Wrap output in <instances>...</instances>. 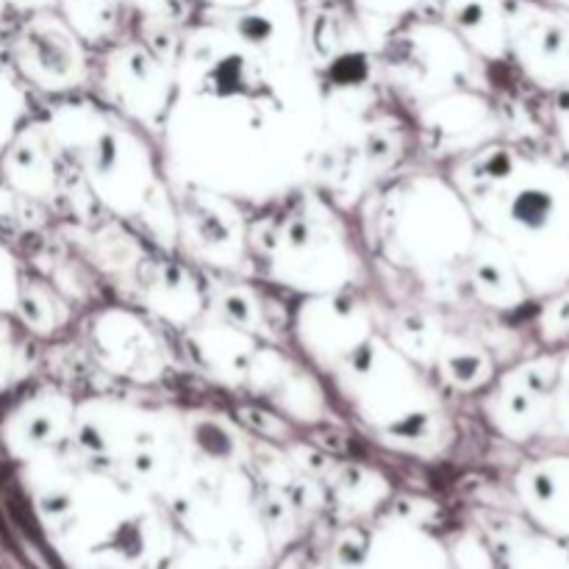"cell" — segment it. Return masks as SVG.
Returning <instances> with one entry per match:
<instances>
[{
  "label": "cell",
  "instance_id": "cell-1",
  "mask_svg": "<svg viewBox=\"0 0 569 569\" xmlns=\"http://www.w3.org/2000/svg\"><path fill=\"white\" fill-rule=\"evenodd\" d=\"M172 72L161 131L170 181L272 206L315 176L328 120L300 0L200 11Z\"/></svg>",
  "mask_w": 569,
  "mask_h": 569
},
{
  "label": "cell",
  "instance_id": "cell-2",
  "mask_svg": "<svg viewBox=\"0 0 569 569\" xmlns=\"http://www.w3.org/2000/svg\"><path fill=\"white\" fill-rule=\"evenodd\" d=\"M48 122L89 194L114 217H139L156 239L176 244L170 183L156 170L148 133L98 103L61 106Z\"/></svg>",
  "mask_w": 569,
  "mask_h": 569
},
{
  "label": "cell",
  "instance_id": "cell-3",
  "mask_svg": "<svg viewBox=\"0 0 569 569\" xmlns=\"http://www.w3.org/2000/svg\"><path fill=\"white\" fill-rule=\"evenodd\" d=\"M267 209L270 217L248 222V250L272 283L328 295L345 292L359 278L361 259L331 198L300 187Z\"/></svg>",
  "mask_w": 569,
  "mask_h": 569
},
{
  "label": "cell",
  "instance_id": "cell-4",
  "mask_svg": "<svg viewBox=\"0 0 569 569\" xmlns=\"http://www.w3.org/2000/svg\"><path fill=\"white\" fill-rule=\"evenodd\" d=\"M370 237L389 264L433 281L465 267L478 233L450 178L411 176L378 192Z\"/></svg>",
  "mask_w": 569,
  "mask_h": 569
},
{
  "label": "cell",
  "instance_id": "cell-5",
  "mask_svg": "<svg viewBox=\"0 0 569 569\" xmlns=\"http://www.w3.org/2000/svg\"><path fill=\"white\" fill-rule=\"evenodd\" d=\"M328 376L381 442L428 450L442 437V415L422 381V367L406 359L387 337L372 333Z\"/></svg>",
  "mask_w": 569,
  "mask_h": 569
},
{
  "label": "cell",
  "instance_id": "cell-6",
  "mask_svg": "<svg viewBox=\"0 0 569 569\" xmlns=\"http://www.w3.org/2000/svg\"><path fill=\"white\" fill-rule=\"evenodd\" d=\"M383 81L411 100L439 98L467 89L476 53L439 20L437 14L417 17L383 42L378 50Z\"/></svg>",
  "mask_w": 569,
  "mask_h": 569
},
{
  "label": "cell",
  "instance_id": "cell-7",
  "mask_svg": "<svg viewBox=\"0 0 569 569\" xmlns=\"http://www.w3.org/2000/svg\"><path fill=\"white\" fill-rule=\"evenodd\" d=\"M100 98L106 109L120 114L142 133L161 137L176 92V72L142 39L111 42L98 67Z\"/></svg>",
  "mask_w": 569,
  "mask_h": 569
},
{
  "label": "cell",
  "instance_id": "cell-8",
  "mask_svg": "<svg viewBox=\"0 0 569 569\" xmlns=\"http://www.w3.org/2000/svg\"><path fill=\"white\" fill-rule=\"evenodd\" d=\"M14 76L48 94H67L89 81V56L83 39L56 9L22 17L9 42Z\"/></svg>",
  "mask_w": 569,
  "mask_h": 569
},
{
  "label": "cell",
  "instance_id": "cell-9",
  "mask_svg": "<svg viewBox=\"0 0 569 569\" xmlns=\"http://www.w3.org/2000/svg\"><path fill=\"white\" fill-rule=\"evenodd\" d=\"M170 194L176 242H181L194 261L217 270H239L248 264V222L242 206L192 183L172 181Z\"/></svg>",
  "mask_w": 569,
  "mask_h": 569
},
{
  "label": "cell",
  "instance_id": "cell-10",
  "mask_svg": "<svg viewBox=\"0 0 569 569\" xmlns=\"http://www.w3.org/2000/svg\"><path fill=\"white\" fill-rule=\"evenodd\" d=\"M292 331L303 356L322 372H331L345 356L376 333L367 306L348 292L309 295L292 315Z\"/></svg>",
  "mask_w": 569,
  "mask_h": 569
},
{
  "label": "cell",
  "instance_id": "cell-11",
  "mask_svg": "<svg viewBox=\"0 0 569 569\" xmlns=\"http://www.w3.org/2000/svg\"><path fill=\"white\" fill-rule=\"evenodd\" d=\"M492 126V109L481 94L472 92V87L422 100L415 111V131L422 148L448 161L489 144Z\"/></svg>",
  "mask_w": 569,
  "mask_h": 569
},
{
  "label": "cell",
  "instance_id": "cell-12",
  "mask_svg": "<svg viewBox=\"0 0 569 569\" xmlns=\"http://www.w3.org/2000/svg\"><path fill=\"white\" fill-rule=\"evenodd\" d=\"M89 345L94 359L111 376L137 383H153L164 378L167 353L159 333L133 311H100L89 326Z\"/></svg>",
  "mask_w": 569,
  "mask_h": 569
},
{
  "label": "cell",
  "instance_id": "cell-13",
  "mask_svg": "<svg viewBox=\"0 0 569 569\" xmlns=\"http://www.w3.org/2000/svg\"><path fill=\"white\" fill-rule=\"evenodd\" d=\"M64 161L67 156L50 122H26L0 156V176L14 194L50 200L61 189Z\"/></svg>",
  "mask_w": 569,
  "mask_h": 569
},
{
  "label": "cell",
  "instance_id": "cell-14",
  "mask_svg": "<svg viewBox=\"0 0 569 569\" xmlns=\"http://www.w3.org/2000/svg\"><path fill=\"white\" fill-rule=\"evenodd\" d=\"M76 411L61 395H33L22 400L3 422V445L20 459L44 453L64 442L72 431Z\"/></svg>",
  "mask_w": 569,
  "mask_h": 569
},
{
  "label": "cell",
  "instance_id": "cell-15",
  "mask_svg": "<svg viewBox=\"0 0 569 569\" xmlns=\"http://www.w3.org/2000/svg\"><path fill=\"white\" fill-rule=\"evenodd\" d=\"M433 11L476 59L500 61L509 53L503 0H433Z\"/></svg>",
  "mask_w": 569,
  "mask_h": 569
},
{
  "label": "cell",
  "instance_id": "cell-16",
  "mask_svg": "<svg viewBox=\"0 0 569 569\" xmlns=\"http://www.w3.org/2000/svg\"><path fill=\"white\" fill-rule=\"evenodd\" d=\"M144 303L170 326L189 328L206 311V289L181 261H156L144 276Z\"/></svg>",
  "mask_w": 569,
  "mask_h": 569
},
{
  "label": "cell",
  "instance_id": "cell-17",
  "mask_svg": "<svg viewBox=\"0 0 569 569\" xmlns=\"http://www.w3.org/2000/svg\"><path fill=\"white\" fill-rule=\"evenodd\" d=\"M189 345H192L194 359L200 361L206 372H211L220 381L244 383L250 361H253V353L261 342L250 333L211 317V320H198L189 326Z\"/></svg>",
  "mask_w": 569,
  "mask_h": 569
},
{
  "label": "cell",
  "instance_id": "cell-18",
  "mask_svg": "<svg viewBox=\"0 0 569 569\" xmlns=\"http://www.w3.org/2000/svg\"><path fill=\"white\" fill-rule=\"evenodd\" d=\"M509 253L506 248H500L492 237H478L476 244H472L470 256L465 261V276L467 287L489 306H498V309H506L511 300L517 298V278L515 267L509 264Z\"/></svg>",
  "mask_w": 569,
  "mask_h": 569
},
{
  "label": "cell",
  "instance_id": "cell-19",
  "mask_svg": "<svg viewBox=\"0 0 569 569\" xmlns=\"http://www.w3.org/2000/svg\"><path fill=\"white\" fill-rule=\"evenodd\" d=\"M431 370H437L445 387H453L459 392H476L492 378V365H489L483 348L467 342V339L448 337V333L439 342Z\"/></svg>",
  "mask_w": 569,
  "mask_h": 569
},
{
  "label": "cell",
  "instance_id": "cell-20",
  "mask_svg": "<svg viewBox=\"0 0 569 569\" xmlns=\"http://www.w3.org/2000/svg\"><path fill=\"white\" fill-rule=\"evenodd\" d=\"M350 14L356 17L359 28L365 31L367 42L376 50L383 48L395 31L417 17L437 14L433 0H348Z\"/></svg>",
  "mask_w": 569,
  "mask_h": 569
},
{
  "label": "cell",
  "instance_id": "cell-21",
  "mask_svg": "<svg viewBox=\"0 0 569 569\" xmlns=\"http://www.w3.org/2000/svg\"><path fill=\"white\" fill-rule=\"evenodd\" d=\"M126 9H131L128 0H59L56 3V11L83 39L87 48L117 42Z\"/></svg>",
  "mask_w": 569,
  "mask_h": 569
},
{
  "label": "cell",
  "instance_id": "cell-22",
  "mask_svg": "<svg viewBox=\"0 0 569 569\" xmlns=\"http://www.w3.org/2000/svg\"><path fill=\"white\" fill-rule=\"evenodd\" d=\"M14 317L22 322V328H28L37 337H53L70 322V306L48 281L22 276Z\"/></svg>",
  "mask_w": 569,
  "mask_h": 569
},
{
  "label": "cell",
  "instance_id": "cell-23",
  "mask_svg": "<svg viewBox=\"0 0 569 569\" xmlns=\"http://www.w3.org/2000/svg\"><path fill=\"white\" fill-rule=\"evenodd\" d=\"M442 337V326L428 315H422V311H400V315H395L392 326H389L387 339L406 359H411L422 370H431Z\"/></svg>",
  "mask_w": 569,
  "mask_h": 569
},
{
  "label": "cell",
  "instance_id": "cell-24",
  "mask_svg": "<svg viewBox=\"0 0 569 569\" xmlns=\"http://www.w3.org/2000/svg\"><path fill=\"white\" fill-rule=\"evenodd\" d=\"M211 311L217 320L250 333V337H270V320L259 295L242 283H226L211 298Z\"/></svg>",
  "mask_w": 569,
  "mask_h": 569
},
{
  "label": "cell",
  "instance_id": "cell-25",
  "mask_svg": "<svg viewBox=\"0 0 569 569\" xmlns=\"http://www.w3.org/2000/svg\"><path fill=\"white\" fill-rule=\"evenodd\" d=\"M28 117V94L22 81L9 70H0V156L20 133Z\"/></svg>",
  "mask_w": 569,
  "mask_h": 569
},
{
  "label": "cell",
  "instance_id": "cell-26",
  "mask_svg": "<svg viewBox=\"0 0 569 569\" xmlns=\"http://www.w3.org/2000/svg\"><path fill=\"white\" fill-rule=\"evenodd\" d=\"M20 287H22L20 261H17L14 253L0 242V317L14 315L17 298H20Z\"/></svg>",
  "mask_w": 569,
  "mask_h": 569
},
{
  "label": "cell",
  "instance_id": "cell-27",
  "mask_svg": "<svg viewBox=\"0 0 569 569\" xmlns=\"http://www.w3.org/2000/svg\"><path fill=\"white\" fill-rule=\"evenodd\" d=\"M56 3H59V0H0V11H6V14H17L22 20V17L37 14V11L56 9Z\"/></svg>",
  "mask_w": 569,
  "mask_h": 569
},
{
  "label": "cell",
  "instance_id": "cell-28",
  "mask_svg": "<svg viewBox=\"0 0 569 569\" xmlns=\"http://www.w3.org/2000/svg\"><path fill=\"white\" fill-rule=\"evenodd\" d=\"M192 3H198L200 11H237L259 3V0H192Z\"/></svg>",
  "mask_w": 569,
  "mask_h": 569
},
{
  "label": "cell",
  "instance_id": "cell-29",
  "mask_svg": "<svg viewBox=\"0 0 569 569\" xmlns=\"http://www.w3.org/2000/svg\"><path fill=\"white\" fill-rule=\"evenodd\" d=\"M11 342H9V333H6V328H0V387H6V381H9V370H11Z\"/></svg>",
  "mask_w": 569,
  "mask_h": 569
}]
</instances>
